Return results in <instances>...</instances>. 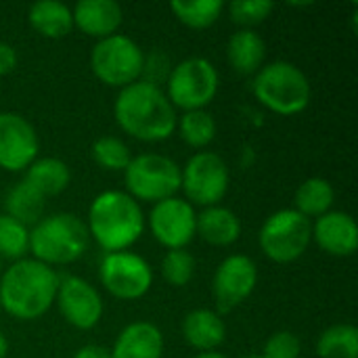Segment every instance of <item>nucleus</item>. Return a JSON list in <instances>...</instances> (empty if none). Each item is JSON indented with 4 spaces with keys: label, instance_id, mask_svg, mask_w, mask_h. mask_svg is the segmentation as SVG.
<instances>
[{
    "label": "nucleus",
    "instance_id": "nucleus-33",
    "mask_svg": "<svg viewBox=\"0 0 358 358\" xmlns=\"http://www.w3.org/2000/svg\"><path fill=\"white\" fill-rule=\"evenodd\" d=\"M302 344L300 338L292 331H277L264 344V358H300Z\"/></svg>",
    "mask_w": 358,
    "mask_h": 358
},
{
    "label": "nucleus",
    "instance_id": "nucleus-36",
    "mask_svg": "<svg viewBox=\"0 0 358 358\" xmlns=\"http://www.w3.org/2000/svg\"><path fill=\"white\" fill-rule=\"evenodd\" d=\"M6 352H8V342L2 336V331H0V358H6Z\"/></svg>",
    "mask_w": 358,
    "mask_h": 358
},
{
    "label": "nucleus",
    "instance_id": "nucleus-1",
    "mask_svg": "<svg viewBox=\"0 0 358 358\" xmlns=\"http://www.w3.org/2000/svg\"><path fill=\"white\" fill-rule=\"evenodd\" d=\"M117 126L141 141H166L176 128V111L159 86L136 80L124 86L113 105Z\"/></svg>",
    "mask_w": 358,
    "mask_h": 358
},
{
    "label": "nucleus",
    "instance_id": "nucleus-24",
    "mask_svg": "<svg viewBox=\"0 0 358 358\" xmlns=\"http://www.w3.org/2000/svg\"><path fill=\"white\" fill-rule=\"evenodd\" d=\"M44 206H46V199L25 180L13 185L4 199L6 216L15 218L23 227L38 224L44 218Z\"/></svg>",
    "mask_w": 358,
    "mask_h": 358
},
{
    "label": "nucleus",
    "instance_id": "nucleus-28",
    "mask_svg": "<svg viewBox=\"0 0 358 358\" xmlns=\"http://www.w3.org/2000/svg\"><path fill=\"white\" fill-rule=\"evenodd\" d=\"M176 126L180 130L182 141L195 149L208 147L216 136V122L212 113H208L206 109L185 111V115L176 122Z\"/></svg>",
    "mask_w": 358,
    "mask_h": 358
},
{
    "label": "nucleus",
    "instance_id": "nucleus-12",
    "mask_svg": "<svg viewBox=\"0 0 358 358\" xmlns=\"http://www.w3.org/2000/svg\"><path fill=\"white\" fill-rule=\"evenodd\" d=\"M258 283V268L250 256L233 254L224 258L212 281L214 300L220 313H231L241 302H245Z\"/></svg>",
    "mask_w": 358,
    "mask_h": 358
},
{
    "label": "nucleus",
    "instance_id": "nucleus-37",
    "mask_svg": "<svg viewBox=\"0 0 358 358\" xmlns=\"http://www.w3.org/2000/svg\"><path fill=\"white\" fill-rule=\"evenodd\" d=\"M195 358H227L224 355H220V352H201V355H197Z\"/></svg>",
    "mask_w": 358,
    "mask_h": 358
},
{
    "label": "nucleus",
    "instance_id": "nucleus-20",
    "mask_svg": "<svg viewBox=\"0 0 358 358\" xmlns=\"http://www.w3.org/2000/svg\"><path fill=\"white\" fill-rule=\"evenodd\" d=\"M227 57L231 67L239 76L258 73L266 57V44L254 29H237L227 44Z\"/></svg>",
    "mask_w": 358,
    "mask_h": 358
},
{
    "label": "nucleus",
    "instance_id": "nucleus-29",
    "mask_svg": "<svg viewBox=\"0 0 358 358\" xmlns=\"http://www.w3.org/2000/svg\"><path fill=\"white\" fill-rule=\"evenodd\" d=\"M29 252V231L15 218L0 214V256L21 260Z\"/></svg>",
    "mask_w": 358,
    "mask_h": 358
},
{
    "label": "nucleus",
    "instance_id": "nucleus-35",
    "mask_svg": "<svg viewBox=\"0 0 358 358\" xmlns=\"http://www.w3.org/2000/svg\"><path fill=\"white\" fill-rule=\"evenodd\" d=\"M73 358H111V352L105 346L99 344H86L82 348H78V352L73 355Z\"/></svg>",
    "mask_w": 358,
    "mask_h": 358
},
{
    "label": "nucleus",
    "instance_id": "nucleus-15",
    "mask_svg": "<svg viewBox=\"0 0 358 358\" xmlns=\"http://www.w3.org/2000/svg\"><path fill=\"white\" fill-rule=\"evenodd\" d=\"M55 300L63 319L76 329H92L103 317V300L99 292L82 277L67 275L59 279Z\"/></svg>",
    "mask_w": 358,
    "mask_h": 358
},
{
    "label": "nucleus",
    "instance_id": "nucleus-9",
    "mask_svg": "<svg viewBox=\"0 0 358 358\" xmlns=\"http://www.w3.org/2000/svg\"><path fill=\"white\" fill-rule=\"evenodd\" d=\"M168 101L185 111L203 109L218 92V71L212 61L191 57L170 69L166 80Z\"/></svg>",
    "mask_w": 358,
    "mask_h": 358
},
{
    "label": "nucleus",
    "instance_id": "nucleus-30",
    "mask_svg": "<svg viewBox=\"0 0 358 358\" xmlns=\"http://www.w3.org/2000/svg\"><path fill=\"white\" fill-rule=\"evenodd\" d=\"M92 157L94 162L111 172H120L126 170L130 164V149L124 141H120L117 136H101L94 141L92 145Z\"/></svg>",
    "mask_w": 358,
    "mask_h": 358
},
{
    "label": "nucleus",
    "instance_id": "nucleus-34",
    "mask_svg": "<svg viewBox=\"0 0 358 358\" xmlns=\"http://www.w3.org/2000/svg\"><path fill=\"white\" fill-rule=\"evenodd\" d=\"M15 67H17V50L6 42H0V76L10 73Z\"/></svg>",
    "mask_w": 358,
    "mask_h": 358
},
{
    "label": "nucleus",
    "instance_id": "nucleus-16",
    "mask_svg": "<svg viewBox=\"0 0 358 358\" xmlns=\"http://www.w3.org/2000/svg\"><path fill=\"white\" fill-rule=\"evenodd\" d=\"M313 239L331 256H352L358 248V227L346 212H327L317 218Z\"/></svg>",
    "mask_w": 358,
    "mask_h": 358
},
{
    "label": "nucleus",
    "instance_id": "nucleus-14",
    "mask_svg": "<svg viewBox=\"0 0 358 358\" xmlns=\"http://www.w3.org/2000/svg\"><path fill=\"white\" fill-rule=\"evenodd\" d=\"M40 149L36 128L21 113H0V168L8 172L27 170Z\"/></svg>",
    "mask_w": 358,
    "mask_h": 358
},
{
    "label": "nucleus",
    "instance_id": "nucleus-4",
    "mask_svg": "<svg viewBox=\"0 0 358 358\" xmlns=\"http://www.w3.org/2000/svg\"><path fill=\"white\" fill-rule=\"evenodd\" d=\"M90 243L88 227L76 214L59 212L44 216L29 231V252L34 260L50 264H69L84 256Z\"/></svg>",
    "mask_w": 358,
    "mask_h": 358
},
{
    "label": "nucleus",
    "instance_id": "nucleus-5",
    "mask_svg": "<svg viewBox=\"0 0 358 358\" xmlns=\"http://www.w3.org/2000/svg\"><path fill=\"white\" fill-rule=\"evenodd\" d=\"M254 94L258 101L279 115H294L308 107L313 88L308 76L289 61H273L262 65L254 78Z\"/></svg>",
    "mask_w": 358,
    "mask_h": 358
},
{
    "label": "nucleus",
    "instance_id": "nucleus-23",
    "mask_svg": "<svg viewBox=\"0 0 358 358\" xmlns=\"http://www.w3.org/2000/svg\"><path fill=\"white\" fill-rule=\"evenodd\" d=\"M29 23L46 38H63L73 27V15L65 2L38 0L29 6Z\"/></svg>",
    "mask_w": 358,
    "mask_h": 358
},
{
    "label": "nucleus",
    "instance_id": "nucleus-38",
    "mask_svg": "<svg viewBox=\"0 0 358 358\" xmlns=\"http://www.w3.org/2000/svg\"><path fill=\"white\" fill-rule=\"evenodd\" d=\"M245 358H264L262 355H250V357H245Z\"/></svg>",
    "mask_w": 358,
    "mask_h": 358
},
{
    "label": "nucleus",
    "instance_id": "nucleus-27",
    "mask_svg": "<svg viewBox=\"0 0 358 358\" xmlns=\"http://www.w3.org/2000/svg\"><path fill=\"white\" fill-rule=\"evenodd\" d=\"M224 4L220 0H174L170 2V10L174 17L193 29L210 27L222 13Z\"/></svg>",
    "mask_w": 358,
    "mask_h": 358
},
{
    "label": "nucleus",
    "instance_id": "nucleus-7",
    "mask_svg": "<svg viewBox=\"0 0 358 358\" xmlns=\"http://www.w3.org/2000/svg\"><path fill=\"white\" fill-rule=\"evenodd\" d=\"M143 63L145 52L132 38L124 34L101 38L90 50V67L107 86L124 88L136 82L143 73Z\"/></svg>",
    "mask_w": 358,
    "mask_h": 358
},
{
    "label": "nucleus",
    "instance_id": "nucleus-10",
    "mask_svg": "<svg viewBox=\"0 0 358 358\" xmlns=\"http://www.w3.org/2000/svg\"><path fill=\"white\" fill-rule=\"evenodd\" d=\"M180 189L197 206H218L229 191V166L214 151L195 153L180 170Z\"/></svg>",
    "mask_w": 358,
    "mask_h": 358
},
{
    "label": "nucleus",
    "instance_id": "nucleus-11",
    "mask_svg": "<svg viewBox=\"0 0 358 358\" xmlns=\"http://www.w3.org/2000/svg\"><path fill=\"white\" fill-rule=\"evenodd\" d=\"M99 277L105 289L120 300H138L153 283V271L149 262L132 252L107 254L101 262Z\"/></svg>",
    "mask_w": 358,
    "mask_h": 358
},
{
    "label": "nucleus",
    "instance_id": "nucleus-32",
    "mask_svg": "<svg viewBox=\"0 0 358 358\" xmlns=\"http://www.w3.org/2000/svg\"><path fill=\"white\" fill-rule=\"evenodd\" d=\"M273 8L275 4L271 0H233L229 4V15L241 29H252V25L262 23Z\"/></svg>",
    "mask_w": 358,
    "mask_h": 358
},
{
    "label": "nucleus",
    "instance_id": "nucleus-6",
    "mask_svg": "<svg viewBox=\"0 0 358 358\" xmlns=\"http://www.w3.org/2000/svg\"><path fill=\"white\" fill-rule=\"evenodd\" d=\"M260 248L266 258L279 264L298 260L313 241L310 218L298 210H279L271 214L258 235Z\"/></svg>",
    "mask_w": 358,
    "mask_h": 358
},
{
    "label": "nucleus",
    "instance_id": "nucleus-19",
    "mask_svg": "<svg viewBox=\"0 0 358 358\" xmlns=\"http://www.w3.org/2000/svg\"><path fill=\"white\" fill-rule=\"evenodd\" d=\"M182 336L189 346L201 352H214L227 338L224 321L218 313L208 308H197L189 313L182 321Z\"/></svg>",
    "mask_w": 358,
    "mask_h": 358
},
{
    "label": "nucleus",
    "instance_id": "nucleus-17",
    "mask_svg": "<svg viewBox=\"0 0 358 358\" xmlns=\"http://www.w3.org/2000/svg\"><path fill=\"white\" fill-rule=\"evenodd\" d=\"M71 15L84 34L99 40L113 36L124 21V10L115 0H80Z\"/></svg>",
    "mask_w": 358,
    "mask_h": 358
},
{
    "label": "nucleus",
    "instance_id": "nucleus-25",
    "mask_svg": "<svg viewBox=\"0 0 358 358\" xmlns=\"http://www.w3.org/2000/svg\"><path fill=\"white\" fill-rule=\"evenodd\" d=\"M334 199H336V191H334L331 182L325 178H319V176L304 180L296 191V208L306 218H310V216L319 218V216L331 212Z\"/></svg>",
    "mask_w": 358,
    "mask_h": 358
},
{
    "label": "nucleus",
    "instance_id": "nucleus-22",
    "mask_svg": "<svg viewBox=\"0 0 358 358\" xmlns=\"http://www.w3.org/2000/svg\"><path fill=\"white\" fill-rule=\"evenodd\" d=\"M31 185L44 199L63 193L71 182V170L63 159L57 157H40L34 159L23 178Z\"/></svg>",
    "mask_w": 358,
    "mask_h": 358
},
{
    "label": "nucleus",
    "instance_id": "nucleus-21",
    "mask_svg": "<svg viewBox=\"0 0 358 358\" xmlns=\"http://www.w3.org/2000/svg\"><path fill=\"white\" fill-rule=\"evenodd\" d=\"M195 233L210 245H231L241 235V220L229 208L210 206L197 216Z\"/></svg>",
    "mask_w": 358,
    "mask_h": 358
},
{
    "label": "nucleus",
    "instance_id": "nucleus-8",
    "mask_svg": "<svg viewBox=\"0 0 358 358\" xmlns=\"http://www.w3.org/2000/svg\"><path fill=\"white\" fill-rule=\"evenodd\" d=\"M124 174L132 199L157 203L174 197L180 189V166L159 153H143L132 157Z\"/></svg>",
    "mask_w": 358,
    "mask_h": 358
},
{
    "label": "nucleus",
    "instance_id": "nucleus-3",
    "mask_svg": "<svg viewBox=\"0 0 358 358\" xmlns=\"http://www.w3.org/2000/svg\"><path fill=\"white\" fill-rule=\"evenodd\" d=\"M86 227L105 252H126L143 235L145 216L128 193L103 191L90 203Z\"/></svg>",
    "mask_w": 358,
    "mask_h": 358
},
{
    "label": "nucleus",
    "instance_id": "nucleus-2",
    "mask_svg": "<svg viewBox=\"0 0 358 358\" xmlns=\"http://www.w3.org/2000/svg\"><path fill=\"white\" fill-rule=\"evenodd\" d=\"M57 289L59 277L50 266L34 258H21L0 279V308L15 319L34 321L52 306Z\"/></svg>",
    "mask_w": 358,
    "mask_h": 358
},
{
    "label": "nucleus",
    "instance_id": "nucleus-13",
    "mask_svg": "<svg viewBox=\"0 0 358 358\" xmlns=\"http://www.w3.org/2000/svg\"><path fill=\"white\" fill-rule=\"evenodd\" d=\"M197 214L185 199L170 197L157 201L149 214V227L153 237L168 250H185L195 237Z\"/></svg>",
    "mask_w": 358,
    "mask_h": 358
},
{
    "label": "nucleus",
    "instance_id": "nucleus-26",
    "mask_svg": "<svg viewBox=\"0 0 358 358\" xmlns=\"http://www.w3.org/2000/svg\"><path fill=\"white\" fill-rule=\"evenodd\" d=\"M319 358H358V329L342 323L325 329L317 342Z\"/></svg>",
    "mask_w": 358,
    "mask_h": 358
},
{
    "label": "nucleus",
    "instance_id": "nucleus-31",
    "mask_svg": "<svg viewBox=\"0 0 358 358\" xmlns=\"http://www.w3.org/2000/svg\"><path fill=\"white\" fill-rule=\"evenodd\" d=\"M195 275V258L187 250H170L162 260V277L174 285L185 287Z\"/></svg>",
    "mask_w": 358,
    "mask_h": 358
},
{
    "label": "nucleus",
    "instance_id": "nucleus-18",
    "mask_svg": "<svg viewBox=\"0 0 358 358\" xmlns=\"http://www.w3.org/2000/svg\"><path fill=\"white\" fill-rule=\"evenodd\" d=\"M109 352L111 358H162L164 336L153 323H130L122 329Z\"/></svg>",
    "mask_w": 358,
    "mask_h": 358
}]
</instances>
